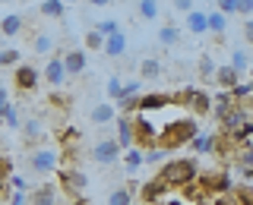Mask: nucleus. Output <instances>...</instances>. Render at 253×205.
Returning a JSON list of instances; mask_svg holds the SVG:
<instances>
[{
    "mask_svg": "<svg viewBox=\"0 0 253 205\" xmlns=\"http://www.w3.org/2000/svg\"><path fill=\"white\" fill-rule=\"evenodd\" d=\"M117 145H121V152H126V148H133V145H136V142H133V120H130V117H117Z\"/></svg>",
    "mask_w": 253,
    "mask_h": 205,
    "instance_id": "nucleus-13",
    "label": "nucleus"
},
{
    "mask_svg": "<svg viewBox=\"0 0 253 205\" xmlns=\"http://www.w3.org/2000/svg\"><path fill=\"white\" fill-rule=\"evenodd\" d=\"M247 123H250V110L244 107V104H234L225 117H221V133H218V136L228 139V136H234L237 130H244Z\"/></svg>",
    "mask_w": 253,
    "mask_h": 205,
    "instance_id": "nucleus-5",
    "label": "nucleus"
},
{
    "mask_svg": "<svg viewBox=\"0 0 253 205\" xmlns=\"http://www.w3.org/2000/svg\"><path fill=\"white\" fill-rule=\"evenodd\" d=\"M89 117H92V123H111L114 120V104H95Z\"/></svg>",
    "mask_w": 253,
    "mask_h": 205,
    "instance_id": "nucleus-27",
    "label": "nucleus"
},
{
    "mask_svg": "<svg viewBox=\"0 0 253 205\" xmlns=\"http://www.w3.org/2000/svg\"><path fill=\"white\" fill-rule=\"evenodd\" d=\"M63 60V69H67V76H79L85 69V51H79V47H73V51H67V57Z\"/></svg>",
    "mask_w": 253,
    "mask_h": 205,
    "instance_id": "nucleus-14",
    "label": "nucleus"
},
{
    "mask_svg": "<svg viewBox=\"0 0 253 205\" xmlns=\"http://www.w3.org/2000/svg\"><path fill=\"white\" fill-rule=\"evenodd\" d=\"M206 32H212V35H225V32H228V19L221 13H215V10L206 13Z\"/></svg>",
    "mask_w": 253,
    "mask_h": 205,
    "instance_id": "nucleus-19",
    "label": "nucleus"
},
{
    "mask_svg": "<svg viewBox=\"0 0 253 205\" xmlns=\"http://www.w3.org/2000/svg\"><path fill=\"white\" fill-rule=\"evenodd\" d=\"M57 199H60V189L54 186V183H42V186H35L29 193V205H57Z\"/></svg>",
    "mask_w": 253,
    "mask_h": 205,
    "instance_id": "nucleus-9",
    "label": "nucleus"
},
{
    "mask_svg": "<svg viewBox=\"0 0 253 205\" xmlns=\"http://www.w3.org/2000/svg\"><path fill=\"white\" fill-rule=\"evenodd\" d=\"M13 79H16V85H19L22 92H32L38 85V69L32 67V63H19L16 73H13Z\"/></svg>",
    "mask_w": 253,
    "mask_h": 205,
    "instance_id": "nucleus-11",
    "label": "nucleus"
},
{
    "mask_svg": "<svg viewBox=\"0 0 253 205\" xmlns=\"http://www.w3.org/2000/svg\"><path fill=\"white\" fill-rule=\"evenodd\" d=\"M57 180H60V186L67 189L70 196H83V193H85V183H89L83 171H60Z\"/></svg>",
    "mask_w": 253,
    "mask_h": 205,
    "instance_id": "nucleus-8",
    "label": "nucleus"
},
{
    "mask_svg": "<svg viewBox=\"0 0 253 205\" xmlns=\"http://www.w3.org/2000/svg\"><path fill=\"white\" fill-rule=\"evenodd\" d=\"M187 32L190 35H206V10H193L187 16Z\"/></svg>",
    "mask_w": 253,
    "mask_h": 205,
    "instance_id": "nucleus-20",
    "label": "nucleus"
},
{
    "mask_svg": "<svg viewBox=\"0 0 253 205\" xmlns=\"http://www.w3.org/2000/svg\"><path fill=\"white\" fill-rule=\"evenodd\" d=\"M60 168V152L54 145H38L29 152V171L35 173H51Z\"/></svg>",
    "mask_w": 253,
    "mask_h": 205,
    "instance_id": "nucleus-3",
    "label": "nucleus"
},
{
    "mask_svg": "<svg viewBox=\"0 0 253 205\" xmlns=\"http://www.w3.org/2000/svg\"><path fill=\"white\" fill-rule=\"evenodd\" d=\"M136 10H139L142 19H155V16L162 13V6H158V0H139V3H136Z\"/></svg>",
    "mask_w": 253,
    "mask_h": 205,
    "instance_id": "nucleus-31",
    "label": "nucleus"
},
{
    "mask_svg": "<svg viewBox=\"0 0 253 205\" xmlns=\"http://www.w3.org/2000/svg\"><path fill=\"white\" fill-rule=\"evenodd\" d=\"M10 205H26V193H13V199Z\"/></svg>",
    "mask_w": 253,
    "mask_h": 205,
    "instance_id": "nucleus-47",
    "label": "nucleus"
},
{
    "mask_svg": "<svg viewBox=\"0 0 253 205\" xmlns=\"http://www.w3.org/2000/svg\"><path fill=\"white\" fill-rule=\"evenodd\" d=\"M215 82L221 85V92H231L234 85L241 82V76H237L234 69H231V67H228V63H225V67H218V69H215Z\"/></svg>",
    "mask_w": 253,
    "mask_h": 205,
    "instance_id": "nucleus-18",
    "label": "nucleus"
},
{
    "mask_svg": "<svg viewBox=\"0 0 253 205\" xmlns=\"http://www.w3.org/2000/svg\"><path fill=\"white\" fill-rule=\"evenodd\" d=\"M3 120H6V126H13V130H19V126H22V120H19V110H16L13 104H6V110H3Z\"/></svg>",
    "mask_w": 253,
    "mask_h": 205,
    "instance_id": "nucleus-37",
    "label": "nucleus"
},
{
    "mask_svg": "<svg viewBox=\"0 0 253 205\" xmlns=\"http://www.w3.org/2000/svg\"><path fill=\"white\" fill-rule=\"evenodd\" d=\"M174 104V95L152 92V95H139L136 98V114H152V110H165Z\"/></svg>",
    "mask_w": 253,
    "mask_h": 205,
    "instance_id": "nucleus-7",
    "label": "nucleus"
},
{
    "mask_svg": "<svg viewBox=\"0 0 253 205\" xmlns=\"http://www.w3.org/2000/svg\"><path fill=\"white\" fill-rule=\"evenodd\" d=\"M139 186H142V189H139V196H142V205H152V202H158V199L165 196V186L158 183L155 177L149 180V183H139Z\"/></svg>",
    "mask_w": 253,
    "mask_h": 205,
    "instance_id": "nucleus-17",
    "label": "nucleus"
},
{
    "mask_svg": "<svg viewBox=\"0 0 253 205\" xmlns=\"http://www.w3.org/2000/svg\"><path fill=\"white\" fill-rule=\"evenodd\" d=\"M92 161H95V164H101V168H108V164L121 161V145H117L114 139H101V142H95V148H92Z\"/></svg>",
    "mask_w": 253,
    "mask_h": 205,
    "instance_id": "nucleus-6",
    "label": "nucleus"
},
{
    "mask_svg": "<svg viewBox=\"0 0 253 205\" xmlns=\"http://www.w3.org/2000/svg\"><path fill=\"white\" fill-rule=\"evenodd\" d=\"M215 205H244V199H241V193H225L215 199Z\"/></svg>",
    "mask_w": 253,
    "mask_h": 205,
    "instance_id": "nucleus-41",
    "label": "nucleus"
},
{
    "mask_svg": "<svg viewBox=\"0 0 253 205\" xmlns=\"http://www.w3.org/2000/svg\"><path fill=\"white\" fill-rule=\"evenodd\" d=\"M139 73H142V79H158L162 76V63L155 57H146V60H139Z\"/></svg>",
    "mask_w": 253,
    "mask_h": 205,
    "instance_id": "nucleus-26",
    "label": "nucleus"
},
{
    "mask_svg": "<svg viewBox=\"0 0 253 205\" xmlns=\"http://www.w3.org/2000/svg\"><path fill=\"white\" fill-rule=\"evenodd\" d=\"M0 67H3V47H0Z\"/></svg>",
    "mask_w": 253,
    "mask_h": 205,
    "instance_id": "nucleus-49",
    "label": "nucleus"
},
{
    "mask_svg": "<svg viewBox=\"0 0 253 205\" xmlns=\"http://www.w3.org/2000/svg\"><path fill=\"white\" fill-rule=\"evenodd\" d=\"M105 89H108V95H111V98H121V89H124V79H117V76H111L108 79V85H105Z\"/></svg>",
    "mask_w": 253,
    "mask_h": 205,
    "instance_id": "nucleus-39",
    "label": "nucleus"
},
{
    "mask_svg": "<svg viewBox=\"0 0 253 205\" xmlns=\"http://www.w3.org/2000/svg\"><path fill=\"white\" fill-rule=\"evenodd\" d=\"M237 13L250 19V16H253V0H237Z\"/></svg>",
    "mask_w": 253,
    "mask_h": 205,
    "instance_id": "nucleus-44",
    "label": "nucleus"
},
{
    "mask_svg": "<svg viewBox=\"0 0 253 205\" xmlns=\"http://www.w3.org/2000/svg\"><path fill=\"white\" fill-rule=\"evenodd\" d=\"M133 196L136 193H130V186H117L114 193L108 196V205H133Z\"/></svg>",
    "mask_w": 253,
    "mask_h": 205,
    "instance_id": "nucleus-28",
    "label": "nucleus"
},
{
    "mask_svg": "<svg viewBox=\"0 0 253 205\" xmlns=\"http://www.w3.org/2000/svg\"><path fill=\"white\" fill-rule=\"evenodd\" d=\"M133 205H142V202H133Z\"/></svg>",
    "mask_w": 253,
    "mask_h": 205,
    "instance_id": "nucleus-51",
    "label": "nucleus"
},
{
    "mask_svg": "<svg viewBox=\"0 0 253 205\" xmlns=\"http://www.w3.org/2000/svg\"><path fill=\"white\" fill-rule=\"evenodd\" d=\"M196 177H200L196 158H174V161H165L162 168H158V173H155V180H158L165 189H174V186H193Z\"/></svg>",
    "mask_w": 253,
    "mask_h": 205,
    "instance_id": "nucleus-1",
    "label": "nucleus"
},
{
    "mask_svg": "<svg viewBox=\"0 0 253 205\" xmlns=\"http://www.w3.org/2000/svg\"><path fill=\"white\" fill-rule=\"evenodd\" d=\"M95 32H98L101 38H111V35H117V32H121V26H117L114 19H101V22H98V29H95Z\"/></svg>",
    "mask_w": 253,
    "mask_h": 205,
    "instance_id": "nucleus-34",
    "label": "nucleus"
},
{
    "mask_svg": "<svg viewBox=\"0 0 253 205\" xmlns=\"http://www.w3.org/2000/svg\"><path fill=\"white\" fill-rule=\"evenodd\" d=\"M22 133H26V142H38V139H42V120H38V117L26 120V123H22Z\"/></svg>",
    "mask_w": 253,
    "mask_h": 205,
    "instance_id": "nucleus-30",
    "label": "nucleus"
},
{
    "mask_svg": "<svg viewBox=\"0 0 253 205\" xmlns=\"http://www.w3.org/2000/svg\"><path fill=\"white\" fill-rule=\"evenodd\" d=\"M32 47H35V54H51L54 38H51V35H44V32H38V35H35V44H32Z\"/></svg>",
    "mask_w": 253,
    "mask_h": 205,
    "instance_id": "nucleus-32",
    "label": "nucleus"
},
{
    "mask_svg": "<svg viewBox=\"0 0 253 205\" xmlns=\"http://www.w3.org/2000/svg\"><path fill=\"white\" fill-rule=\"evenodd\" d=\"M22 26H26V19H22L19 13H10V16L0 19V35H3V38H16L22 32Z\"/></svg>",
    "mask_w": 253,
    "mask_h": 205,
    "instance_id": "nucleus-15",
    "label": "nucleus"
},
{
    "mask_svg": "<svg viewBox=\"0 0 253 205\" xmlns=\"http://www.w3.org/2000/svg\"><path fill=\"white\" fill-rule=\"evenodd\" d=\"M124 168H126V173H136L139 168H142V148H126L124 152Z\"/></svg>",
    "mask_w": 253,
    "mask_h": 205,
    "instance_id": "nucleus-22",
    "label": "nucleus"
},
{
    "mask_svg": "<svg viewBox=\"0 0 253 205\" xmlns=\"http://www.w3.org/2000/svg\"><path fill=\"white\" fill-rule=\"evenodd\" d=\"M244 41H247V44H253V19H247V22H244Z\"/></svg>",
    "mask_w": 253,
    "mask_h": 205,
    "instance_id": "nucleus-45",
    "label": "nucleus"
},
{
    "mask_svg": "<svg viewBox=\"0 0 253 205\" xmlns=\"http://www.w3.org/2000/svg\"><path fill=\"white\" fill-rule=\"evenodd\" d=\"M228 95H231V101H244V98H250V95H253V82H237Z\"/></svg>",
    "mask_w": 253,
    "mask_h": 205,
    "instance_id": "nucleus-33",
    "label": "nucleus"
},
{
    "mask_svg": "<svg viewBox=\"0 0 253 205\" xmlns=\"http://www.w3.org/2000/svg\"><path fill=\"white\" fill-rule=\"evenodd\" d=\"M177 41H180V29L177 26H162V29H158V44L171 47V44H177Z\"/></svg>",
    "mask_w": 253,
    "mask_h": 205,
    "instance_id": "nucleus-25",
    "label": "nucleus"
},
{
    "mask_svg": "<svg viewBox=\"0 0 253 205\" xmlns=\"http://www.w3.org/2000/svg\"><path fill=\"white\" fill-rule=\"evenodd\" d=\"M196 133H200V123L193 120V117H180L177 123H171L168 130L162 133V136H158V145L162 148H180V145H190V139L196 136Z\"/></svg>",
    "mask_w": 253,
    "mask_h": 205,
    "instance_id": "nucleus-2",
    "label": "nucleus"
},
{
    "mask_svg": "<svg viewBox=\"0 0 253 205\" xmlns=\"http://www.w3.org/2000/svg\"><path fill=\"white\" fill-rule=\"evenodd\" d=\"M190 148H193L196 155H218V136L215 133H196V136L190 139Z\"/></svg>",
    "mask_w": 253,
    "mask_h": 205,
    "instance_id": "nucleus-10",
    "label": "nucleus"
},
{
    "mask_svg": "<svg viewBox=\"0 0 253 205\" xmlns=\"http://www.w3.org/2000/svg\"><path fill=\"white\" fill-rule=\"evenodd\" d=\"M162 205H184V202H180V199H171V202H162Z\"/></svg>",
    "mask_w": 253,
    "mask_h": 205,
    "instance_id": "nucleus-48",
    "label": "nucleus"
},
{
    "mask_svg": "<svg viewBox=\"0 0 253 205\" xmlns=\"http://www.w3.org/2000/svg\"><path fill=\"white\" fill-rule=\"evenodd\" d=\"M250 73H253V63H250Z\"/></svg>",
    "mask_w": 253,
    "mask_h": 205,
    "instance_id": "nucleus-50",
    "label": "nucleus"
},
{
    "mask_svg": "<svg viewBox=\"0 0 253 205\" xmlns=\"http://www.w3.org/2000/svg\"><path fill=\"white\" fill-rule=\"evenodd\" d=\"M10 186L16 189V193H29V183H26V177H19V173H13V177H10Z\"/></svg>",
    "mask_w": 253,
    "mask_h": 205,
    "instance_id": "nucleus-43",
    "label": "nucleus"
},
{
    "mask_svg": "<svg viewBox=\"0 0 253 205\" xmlns=\"http://www.w3.org/2000/svg\"><path fill=\"white\" fill-rule=\"evenodd\" d=\"M105 57H124V51H126V35L124 32H117V35H111V38H105Z\"/></svg>",
    "mask_w": 253,
    "mask_h": 205,
    "instance_id": "nucleus-16",
    "label": "nucleus"
},
{
    "mask_svg": "<svg viewBox=\"0 0 253 205\" xmlns=\"http://www.w3.org/2000/svg\"><path fill=\"white\" fill-rule=\"evenodd\" d=\"M237 168H241L244 177H253V145H247V148L237 152Z\"/></svg>",
    "mask_w": 253,
    "mask_h": 205,
    "instance_id": "nucleus-24",
    "label": "nucleus"
},
{
    "mask_svg": "<svg viewBox=\"0 0 253 205\" xmlns=\"http://www.w3.org/2000/svg\"><path fill=\"white\" fill-rule=\"evenodd\" d=\"M228 67H231L234 73L241 76L244 69H250V54L244 51V47H234V51H231V63H228Z\"/></svg>",
    "mask_w": 253,
    "mask_h": 205,
    "instance_id": "nucleus-21",
    "label": "nucleus"
},
{
    "mask_svg": "<svg viewBox=\"0 0 253 205\" xmlns=\"http://www.w3.org/2000/svg\"><path fill=\"white\" fill-rule=\"evenodd\" d=\"M19 57L22 54L16 47H3V67H19Z\"/></svg>",
    "mask_w": 253,
    "mask_h": 205,
    "instance_id": "nucleus-40",
    "label": "nucleus"
},
{
    "mask_svg": "<svg viewBox=\"0 0 253 205\" xmlns=\"http://www.w3.org/2000/svg\"><path fill=\"white\" fill-rule=\"evenodd\" d=\"M38 10H42V16H54V19H60L63 10H67V3H63V0H44Z\"/></svg>",
    "mask_w": 253,
    "mask_h": 205,
    "instance_id": "nucleus-29",
    "label": "nucleus"
},
{
    "mask_svg": "<svg viewBox=\"0 0 253 205\" xmlns=\"http://www.w3.org/2000/svg\"><path fill=\"white\" fill-rule=\"evenodd\" d=\"M215 57H209V54H206V57H200V76L203 79H209V76H215Z\"/></svg>",
    "mask_w": 253,
    "mask_h": 205,
    "instance_id": "nucleus-35",
    "label": "nucleus"
},
{
    "mask_svg": "<svg viewBox=\"0 0 253 205\" xmlns=\"http://www.w3.org/2000/svg\"><path fill=\"white\" fill-rule=\"evenodd\" d=\"M215 13H221L225 19H228V16H234L237 13V0H218V3H215Z\"/></svg>",
    "mask_w": 253,
    "mask_h": 205,
    "instance_id": "nucleus-38",
    "label": "nucleus"
},
{
    "mask_svg": "<svg viewBox=\"0 0 253 205\" xmlns=\"http://www.w3.org/2000/svg\"><path fill=\"white\" fill-rule=\"evenodd\" d=\"M6 104H10V101H6V89H3V82H0V117H3Z\"/></svg>",
    "mask_w": 253,
    "mask_h": 205,
    "instance_id": "nucleus-46",
    "label": "nucleus"
},
{
    "mask_svg": "<svg viewBox=\"0 0 253 205\" xmlns=\"http://www.w3.org/2000/svg\"><path fill=\"white\" fill-rule=\"evenodd\" d=\"M174 10H177V13H184V16H190V13H193L196 10V3H193V0H174Z\"/></svg>",
    "mask_w": 253,
    "mask_h": 205,
    "instance_id": "nucleus-42",
    "label": "nucleus"
},
{
    "mask_svg": "<svg viewBox=\"0 0 253 205\" xmlns=\"http://www.w3.org/2000/svg\"><path fill=\"white\" fill-rule=\"evenodd\" d=\"M168 148H162V145H152V148H146L142 152V164H165L168 161Z\"/></svg>",
    "mask_w": 253,
    "mask_h": 205,
    "instance_id": "nucleus-23",
    "label": "nucleus"
},
{
    "mask_svg": "<svg viewBox=\"0 0 253 205\" xmlns=\"http://www.w3.org/2000/svg\"><path fill=\"white\" fill-rule=\"evenodd\" d=\"M85 47H89V51H101V47H105V38L98 35V32H85Z\"/></svg>",
    "mask_w": 253,
    "mask_h": 205,
    "instance_id": "nucleus-36",
    "label": "nucleus"
},
{
    "mask_svg": "<svg viewBox=\"0 0 253 205\" xmlns=\"http://www.w3.org/2000/svg\"><path fill=\"white\" fill-rule=\"evenodd\" d=\"M174 101L177 104H184L187 110H193V114H212V98L200 89H187L180 95H174Z\"/></svg>",
    "mask_w": 253,
    "mask_h": 205,
    "instance_id": "nucleus-4",
    "label": "nucleus"
},
{
    "mask_svg": "<svg viewBox=\"0 0 253 205\" xmlns=\"http://www.w3.org/2000/svg\"><path fill=\"white\" fill-rule=\"evenodd\" d=\"M44 79H47V85H54V89L67 82V69H63V60L60 57H51V60L44 63Z\"/></svg>",
    "mask_w": 253,
    "mask_h": 205,
    "instance_id": "nucleus-12",
    "label": "nucleus"
}]
</instances>
